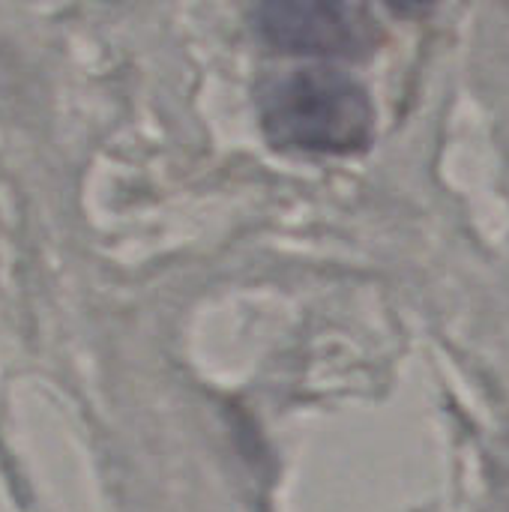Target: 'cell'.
<instances>
[{"label":"cell","instance_id":"1","mask_svg":"<svg viewBox=\"0 0 509 512\" xmlns=\"http://www.w3.org/2000/svg\"><path fill=\"white\" fill-rule=\"evenodd\" d=\"M258 105L264 135L279 150L348 156L369 147L375 132L369 90L333 66H303L273 78Z\"/></svg>","mask_w":509,"mask_h":512},{"label":"cell","instance_id":"2","mask_svg":"<svg viewBox=\"0 0 509 512\" xmlns=\"http://www.w3.org/2000/svg\"><path fill=\"white\" fill-rule=\"evenodd\" d=\"M258 36L285 54L315 60H366L384 42L366 0H255Z\"/></svg>","mask_w":509,"mask_h":512},{"label":"cell","instance_id":"3","mask_svg":"<svg viewBox=\"0 0 509 512\" xmlns=\"http://www.w3.org/2000/svg\"><path fill=\"white\" fill-rule=\"evenodd\" d=\"M393 12L405 15V18H423L435 9L438 0H384Z\"/></svg>","mask_w":509,"mask_h":512}]
</instances>
